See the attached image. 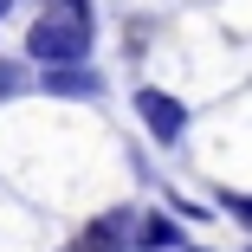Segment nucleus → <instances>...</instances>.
<instances>
[{
	"instance_id": "f257e3e1",
	"label": "nucleus",
	"mask_w": 252,
	"mask_h": 252,
	"mask_svg": "<svg viewBox=\"0 0 252 252\" xmlns=\"http://www.w3.org/2000/svg\"><path fill=\"white\" fill-rule=\"evenodd\" d=\"M91 39H97V20L59 7V13H39V20H32L26 59H39V65H78V59L91 52Z\"/></svg>"
},
{
	"instance_id": "f03ea898",
	"label": "nucleus",
	"mask_w": 252,
	"mask_h": 252,
	"mask_svg": "<svg viewBox=\"0 0 252 252\" xmlns=\"http://www.w3.org/2000/svg\"><path fill=\"white\" fill-rule=\"evenodd\" d=\"M136 117H142V129L156 136L162 149H175V142L188 136V104H181V97H168V91H156V84L136 91Z\"/></svg>"
},
{
	"instance_id": "7ed1b4c3",
	"label": "nucleus",
	"mask_w": 252,
	"mask_h": 252,
	"mask_svg": "<svg viewBox=\"0 0 252 252\" xmlns=\"http://www.w3.org/2000/svg\"><path fill=\"white\" fill-rule=\"evenodd\" d=\"M129 226H136V214L129 207H110V214H97L65 252H129Z\"/></svg>"
},
{
	"instance_id": "20e7f679",
	"label": "nucleus",
	"mask_w": 252,
	"mask_h": 252,
	"mask_svg": "<svg viewBox=\"0 0 252 252\" xmlns=\"http://www.w3.org/2000/svg\"><path fill=\"white\" fill-rule=\"evenodd\" d=\"M39 91H52V97H104V78L97 71H84V65H45L39 71Z\"/></svg>"
},
{
	"instance_id": "39448f33",
	"label": "nucleus",
	"mask_w": 252,
	"mask_h": 252,
	"mask_svg": "<svg viewBox=\"0 0 252 252\" xmlns=\"http://www.w3.org/2000/svg\"><path fill=\"white\" fill-rule=\"evenodd\" d=\"M175 239H181V226L168 214H136V226H129V246L136 252H168Z\"/></svg>"
},
{
	"instance_id": "423d86ee",
	"label": "nucleus",
	"mask_w": 252,
	"mask_h": 252,
	"mask_svg": "<svg viewBox=\"0 0 252 252\" xmlns=\"http://www.w3.org/2000/svg\"><path fill=\"white\" fill-rule=\"evenodd\" d=\"M26 84H32V78H26L13 59H0V97H13V91H26Z\"/></svg>"
},
{
	"instance_id": "0eeeda50",
	"label": "nucleus",
	"mask_w": 252,
	"mask_h": 252,
	"mask_svg": "<svg viewBox=\"0 0 252 252\" xmlns=\"http://www.w3.org/2000/svg\"><path fill=\"white\" fill-rule=\"evenodd\" d=\"M220 207H226V214H233L239 226H252V194H226V200H220Z\"/></svg>"
},
{
	"instance_id": "6e6552de",
	"label": "nucleus",
	"mask_w": 252,
	"mask_h": 252,
	"mask_svg": "<svg viewBox=\"0 0 252 252\" xmlns=\"http://www.w3.org/2000/svg\"><path fill=\"white\" fill-rule=\"evenodd\" d=\"M7 7H13V0H0V13H7Z\"/></svg>"
}]
</instances>
